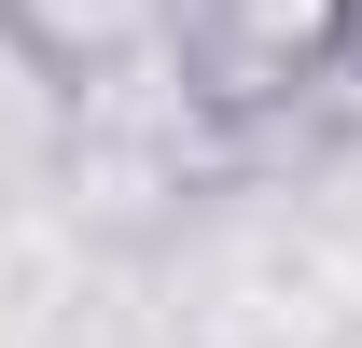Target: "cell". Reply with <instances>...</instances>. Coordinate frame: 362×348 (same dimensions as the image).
<instances>
[{"label": "cell", "instance_id": "obj_1", "mask_svg": "<svg viewBox=\"0 0 362 348\" xmlns=\"http://www.w3.org/2000/svg\"><path fill=\"white\" fill-rule=\"evenodd\" d=\"M334 14L349 0H209V42H223V84H279V70H307L320 42H334Z\"/></svg>", "mask_w": 362, "mask_h": 348}]
</instances>
